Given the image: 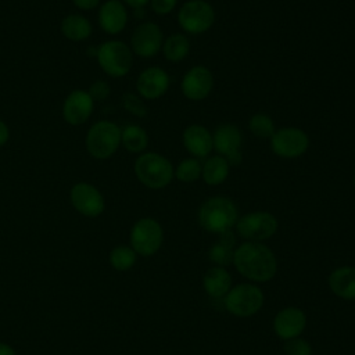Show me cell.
I'll return each mask as SVG.
<instances>
[{"label": "cell", "mask_w": 355, "mask_h": 355, "mask_svg": "<svg viewBox=\"0 0 355 355\" xmlns=\"http://www.w3.org/2000/svg\"><path fill=\"white\" fill-rule=\"evenodd\" d=\"M233 265L244 277L265 283L275 277L277 261L270 248L258 241H245L240 244L233 257Z\"/></svg>", "instance_id": "obj_1"}, {"label": "cell", "mask_w": 355, "mask_h": 355, "mask_svg": "<svg viewBox=\"0 0 355 355\" xmlns=\"http://www.w3.org/2000/svg\"><path fill=\"white\" fill-rule=\"evenodd\" d=\"M239 219L236 204L227 197H211L198 209V222L209 233L222 234L232 230Z\"/></svg>", "instance_id": "obj_2"}, {"label": "cell", "mask_w": 355, "mask_h": 355, "mask_svg": "<svg viewBox=\"0 0 355 355\" xmlns=\"http://www.w3.org/2000/svg\"><path fill=\"white\" fill-rule=\"evenodd\" d=\"M135 175L143 186L159 190L172 182L175 168L166 157L158 153H141L135 161Z\"/></svg>", "instance_id": "obj_3"}, {"label": "cell", "mask_w": 355, "mask_h": 355, "mask_svg": "<svg viewBox=\"0 0 355 355\" xmlns=\"http://www.w3.org/2000/svg\"><path fill=\"white\" fill-rule=\"evenodd\" d=\"M85 146L93 158H110L121 146V128L107 119L98 121L87 130Z\"/></svg>", "instance_id": "obj_4"}, {"label": "cell", "mask_w": 355, "mask_h": 355, "mask_svg": "<svg viewBox=\"0 0 355 355\" xmlns=\"http://www.w3.org/2000/svg\"><path fill=\"white\" fill-rule=\"evenodd\" d=\"M97 62L100 68L112 78H122L129 73L133 65L130 47L121 40H108L97 47Z\"/></svg>", "instance_id": "obj_5"}, {"label": "cell", "mask_w": 355, "mask_h": 355, "mask_svg": "<svg viewBox=\"0 0 355 355\" xmlns=\"http://www.w3.org/2000/svg\"><path fill=\"white\" fill-rule=\"evenodd\" d=\"M226 309L239 318H248L255 315L262 304L263 294L261 288L250 283H241L229 290L223 298Z\"/></svg>", "instance_id": "obj_6"}, {"label": "cell", "mask_w": 355, "mask_h": 355, "mask_svg": "<svg viewBox=\"0 0 355 355\" xmlns=\"http://www.w3.org/2000/svg\"><path fill=\"white\" fill-rule=\"evenodd\" d=\"M129 240L137 255L151 257L162 245L164 230L155 219L141 218L132 226Z\"/></svg>", "instance_id": "obj_7"}, {"label": "cell", "mask_w": 355, "mask_h": 355, "mask_svg": "<svg viewBox=\"0 0 355 355\" xmlns=\"http://www.w3.org/2000/svg\"><path fill=\"white\" fill-rule=\"evenodd\" d=\"M179 26L190 33L200 35L207 32L215 22V10L205 0H189L178 12Z\"/></svg>", "instance_id": "obj_8"}, {"label": "cell", "mask_w": 355, "mask_h": 355, "mask_svg": "<svg viewBox=\"0 0 355 355\" xmlns=\"http://www.w3.org/2000/svg\"><path fill=\"white\" fill-rule=\"evenodd\" d=\"M277 219L266 211H254L240 216L236 222V230L240 237L248 241H263L272 237L277 230Z\"/></svg>", "instance_id": "obj_9"}, {"label": "cell", "mask_w": 355, "mask_h": 355, "mask_svg": "<svg viewBox=\"0 0 355 355\" xmlns=\"http://www.w3.org/2000/svg\"><path fill=\"white\" fill-rule=\"evenodd\" d=\"M309 147L308 135L300 128H283L270 137V148L280 158L291 159L301 157Z\"/></svg>", "instance_id": "obj_10"}, {"label": "cell", "mask_w": 355, "mask_h": 355, "mask_svg": "<svg viewBox=\"0 0 355 355\" xmlns=\"http://www.w3.org/2000/svg\"><path fill=\"white\" fill-rule=\"evenodd\" d=\"M212 140H214V150L218 153V155L223 157L229 162V165H239L241 162L243 135L236 125L233 123L219 125L212 135Z\"/></svg>", "instance_id": "obj_11"}, {"label": "cell", "mask_w": 355, "mask_h": 355, "mask_svg": "<svg viewBox=\"0 0 355 355\" xmlns=\"http://www.w3.org/2000/svg\"><path fill=\"white\" fill-rule=\"evenodd\" d=\"M72 207L87 218H96L103 214L105 201L97 187L87 182L75 183L69 191Z\"/></svg>", "instance_id": "obj_12"}, {"label": "cell", "mask_w": 355, "mask_h": 355, "mask_svg": "<svg viewBox=\"0 0 355 355\" xmlns=\"http://www.w3.org/2000/svg\"><path fill=\"white\" fill-rule=\"evenodd\" d=\"M164 35L154 22H143L135 28L130 36V50L143 58L154 57L162 47Z\"/></svg>", "instance_id": "obj_13"}, {"label": "cell", "mask_w": 355, "mask_h": 355, "mask_svg": "<svg viewBox=\"0 0 355 355\" xmlns=\"http://www.w3.org/2000/svg\"><path fill=\"white\" fill-rule=\"evenodd\" d=\"M212 87H214L212 72L202 65L190 68L184 73L180 82V90L183 96L191 101H201L207 98Z\"/></svg>", "instance_id": "obj_14"}, {"label": "cell", "mask_w": 355, "mask_h": 355, "mask_svg": "<svg viewBox=\"0 0 355 355\" xmlns=\"http://www.w3.org/2000/svg\"><path fill=\"white\" fill-rule=\"evenodd\" d=\"M94 108V100L86 90H72L64 100L62 118L69 125H82L92 115Z\"/></svg>", "instance_id": "obj_15"}, {"label": "cell", "mask_w": 355, "mask_h": 355, "mask_svg": "<svg viewBox=\"0 0 355 355\" xmlns=\"http://www.w3.org/2000/svg\"><path fill=\"white\" fill-rule=\"evenodd\" d=\"M169 87V75L159 67H150L140 72L136 80V89L140 97L157 100L162 97Z\"/></svg>", "instance_id": "obj_16"}, {"label": "cell", "mask_w": 355, "mask_h": 355, "mask_svg": "<svg viewBox=\"0 0 355 355\" xmlns=\"http://www.w3.org/2000/svg\"><path fill=\"white\" fill-rule=\"evenodd\" d=\"M306 326L305 313L295 306H288L277 312L273 320V330L282 340L298 337Z\"/></svg>", "instance_id": "obj_17"}, {"label": "cell", "mask_w": 355, "mask_h": 355, "mask_svg": "<svg viewBox=\"0 0 355 355\" xmlns=\"http://www.w3.org/2000/svg\"><path fill=\"white\" fill-rule=\"evenodd\" d=\"M182 143L193 158H205L214 150V140L211 132L198 123L190 125L182 135Z\"/></svg>", "instance_id": "obj_18"}, {"label": "cell", "mask_w": 355, "mask_h": 355, "mask_svg": "<svg viewBox=\"0 0 355 355\" xmlns=\"http://www.w3.org/2000/svg\"><path fill=\"white\" fill-rule=\"evenodd\" d=\"M98 24L108 35L121 33L128 24V11L122 1L107 0L100 6Z\"/></svg>", "instance_id": "obj_19"}, {"label": "cell", "mask_w": 355, "mask_h": 355, "mask_svg": "<svg viewBox=\"0 0 355 355\" xmlns=\"http://www.w3.org/2000/svg\"><path fill=\"white\" fill-rule=\"evenodd\" d=\"M330 290L343 300H355V268L341 266L334 269L327 279Z\"/></svg>", "instance_id": "obj_20"}, {"label": "cell", "mask_w": 355, "mask_h": 355, "mask_svg": "<svg viewBox=\"0 0 355 355\" xmlns=\"http://www.w3.org/2000/svg\"><path fill=\"white\" fill-rule=\"evenodd\" d=\"M202 286L209 297L216 300L225 298V295L232 288L230 273L222 266H212L205 272Z\"/></svg>", "instance_id": "obj_21"}, {"label": "cell", "mask_w": 355, "mask_h": 355, "mask_svg": "<svg viewBox=\"0 0 355 355\" xmlns=\"http://www.w3.org/2000/svg\"><path fill=\"white\" fill-rule=\"evenodd\" d=\"M234 245H236V237L232 233V230L219 234V240L214 243V245L209 248V252H208L209 261L215 266H222V268L233 263V257L236 251Z\"/></svg>", "instance_id": "obj_22"}, {"label": "cell", "mask_w": 355, "mask_h": 355, "mask_svg": "<svg viewBox=\"0 0 355 355\" xmlns=\"http://www.w3.org/2000/svg\"><path fill=\"white\" fill-rule=\"evenodd\" d=\"M61 33L71 42H82L92 35L90 21L80 14H69L61 21Z\"/></svg>", "instance_id": "obj_23"}, {"label": "cell", "mask_w": 355, "mask_h": 355, "mask_svg": "<svg viewBox=\"0 0 355 355\" xmlns=\"http://www.w3.org/2000/svg\"><path fill=\"white\" fill-rule=\"evenodd\" d=\"M229 169H230V165L223 157L214 155L204 162L201 178L208 186H218L227 179Z\"/></svg>", "instance_id": "obj_24"}, {"label": "cell", "mask_w": 355, "mask_h": 355, "mask_svg": "<svg viewBox=\"0 0 355 355\" xmlns=\"http://www.w3.org/2000/svg\"><path fill=\"white\" fill-rule=\"evenodd\" d=\"M121 144L129 153L141 154L148 146V135L139 125H126L123 129H121Z\"/></svg>", "instance_id": "obj_25"}, {"label": "cell", "mask_w": 355, "mask_h": 355, "mask_svg": "<svg viewBox=\"0 0 355 355\" xmlns=\"http://www.w3.org/2000/svg\"><path fill=\"white\" fill-rule=\"evenodd\" d=\"M162 54L171 62H180L190 53V42L183 33H173L164 39Z\"/></svg>", "instance_id": "obj_26"}, {"label": "cell", "mask_w": 355, "mask_h": 355, "mask_svg": "<svg viewBox=\"0 0 355 355\" xmlns=\"http://www.w3.org/2000/svg\"><path fill=\"white\" fill-rule=\"evenodd\" d=\"M137 254L129 245H116L110 252V263L119 272L129 270L136 263Z\"/></svg>", "instance_id": "obj_27"}, {"label": "cell", "mask_w": 355, "mask_h": 355, "mask_svg": "<svg viewBox=\"0 0 355 355\" xmlns=\"http://www.w3.org/2000/svg\"><path fill=\"white\" fill-rule=\"evenodd\" d=\"M248 129L258 139H270L276 132L275 122L265 112L254 114L248 121Z\"/></svg>", "instance_id": "obj_28"}, {"label": "cell", "mask_w": 355, "mask_h": 355, "mask_svg": "<svg viewBox=\"0 0 355 355\" xmlns=\"http://www.w3.org/2000/svg\"><path fill=\"white\" fill-rule=\"evenodd\" d=\"M201 171H202V165L197 158H193V157L184 158L178 164L175 169V178L180 182L191 183L201 178Z\"/></svg>", "instance_id": "obj_29"}, {"label": "cell", "mask_w": 355, "mask_h": 355, "mask_svg": "<svg viewBox=\"0 0 355 355\" xmlns=\"http://www.w3.org/2000/svg\"><path fill=\"white\" fill-rule=\"evenodd\" d=\"M122 105L126 111H129L130 114L139 116V118H144L147 114V107L144 105L143 100L133 93H125L122 96Z\"/></svg>", "instance_id": "obj_30"}, {"label": "cell", "mask_w": 355, "mask_h": 355, "mask_svg": "<svg viewBox=\"0 0 355 355\" xmlns=\"http://www.w3.org/2000/svg\"><path fill=\"white\" fill-rule=\"evenodd\" d=\"M283 349L286 355H311L312 354V347L306 340L302 338H291L287 340L286 344L283 345Z\"/></svg>", "instance_id": "obj_31"}, {"label": "cell", "mask_w": 355, "mask_h": 355, "mask_svg": "<svg viewBox=\"0 0 355 355\" xmlns=\"http://www.w3.org/2000/svg\"><path fill=\"white\" fill-rule=\"evenodd\" d=\"M90 97L94 100V101H101V100H105L110 93H111V87L110 85L105 82V80H96L90 89L87 90Z\"/></svg>", "instance_id": "obj_32"}, {"label": "cell", "mask_w": 355, "mask_h": 355, "mask_svg": "<svg viewBox=\"0 0 355 355\" xmlns=\"http://www.w3.org/2000/svg\"><path fill=\"white\" fill-rule=\"evenodd\" d=\"M178 4V0H150L153 11L158 15L169 14Z\"/></svg>", "instance_id": "obj_33"}, {"label": "cell", "mask_w": 355, "mask_h": 355, "mask_svg": "<svg viewBox=\"0 0 355 355\" xmlns=\"http://www.w3.org/2000/svg\"><path fill=\"white\" fill-rule=\"evenodd\" d=\"M72 1L80 10H93L100 4V0H72Z\"/></svg>", "instance_id": "obj_34"}, {"label": "cell", "mask_w": 355, "mask_h": 355, "mask_svg": "<svg viewBox=\"0 0 355 355\" xmlns=\"http://www.w3.org/2000/svg\"><path fill=\"white\" fill-rule=\"evenodd\" d=\"M10 139V129L8 126L0 119V147L4 146Z\"/></svg>", "instance_id": "obj_35"}, {"label": "cell", "mask_w": 355, "mask_h": 355, "mask_svg": "<svg viewBox=\"0 0 355 355\" xmlns=\"http://www.w3.org/2000/svg\"><path fill=\"white\" fill-rule=\"evenodd\" d=\"M123 1L132 8H143L147 3H150V0H123Z\"/></svg>", "instance_id": "obj_36"}, {"label": "cell", "mask_w": 355, "mask_h": 355, "mask_svg": "<svg viewBox=\"0 0 355 355\" xmlns=\"http://www.w3.org/2000/svg\"><path fill=\"white\" fill-rule=\"evenodd\" d=\"M0 355H17L14 348L6 343H0Z\"/></svg>", "instance_id": "obj_37"}, {"label": "cell", "mask_w": 355, "mask_h": 355, "mask_svg": "<svg viewBox=\"0 0 355 355\" xmlns=\"http://www.w3.org/2000/svg\"><path fill=\"white\" fill-rule=\"evenodd\" d=\"M354 186H355V175H354Z\"/></svg>", "instance_id": "obj_38"}]
</instances>
